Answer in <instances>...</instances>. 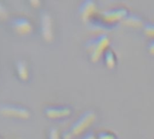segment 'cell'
I'll return each mask as SVG.
<instances>
[{
  "label": "cell",
  "instance_id": "cell-18",
  "mask_svg": "<svg viewBox=\"0 0 154 139\" xmlns=\"http://www.w3.org/2000/svg\"><path fill=\"white\" fill-rule=\"evenodd\" d=\"M30 4L32 5V6H34V7H36V6H39L40 5V2L39 1H36V0H32V1H30Z\"/></svg>",
  "mask_w": 154,
  "mask_h": 139
},
{
  "label": "cell",
  "instance_id": "cell-12",
  "mask_svg": "<svg viewBox=\"0 0 154 139\" xmlns=\"http://www.w3.org/2000/svg\"><path fill=\"white\" fill-rule=\"evenodd\" d=\"M143 32L145 34L151 36V37H154V24L147 23L143 27Z\"/></svg>",
  "mask_w": 154,
  "mask_h": 139
},
{
  "label": "cell",
  "instance_id": "cell-4",
  "mask_svg": "<svg viewBox=\"0 0 154 139\" xmlns=\"http://www.w3.org/2000/svg\"><path fill=\"white\" fill-rule=\"evenodd\" d=\"M40 22H41V34L43 38L46 42H51L53 40L54 34H53V27H52V18L50 15L47 12L43 11L41 13Z\"/></svg>",
  "mask_w": 154,
  "mask_h": 139
},
{
  "label": "cell",
  "instance_id": "cell-6",
  "mask_svg": "<svg viewBox=\"0 0 154 139\" xmlns=\"http://www.w3.org/2000/svg\"><path fill=\"white\" fill-rule=\"evenodd\" d=\"M72 110L65 106H49L45 108V114L47 117L52 119L62 118L70 116Z\"/></svg>",
  "mask_w": 154,
  "mask_h": 139
},
{
  "label": "cell",
  "instance_id": "cell-14",
  "mask_svg": "<svg viewBox=\"0 0 154 139\" xmlns=\"http://www.w3.org/2000/svg\"><path fill=\"white\" fill-rule=\"evenodd\" d=\"M48 139H60V135L55 127H52L49 130V135H48Z\"/></svg>",
  "mask_w": 154,
  "mask_h": 139
},
{
  "label": "cell",
  "instance_id": "cell-2",
  "mask_svg": "<svg viewBox=\"0 0 154 139\" xmlns=\"http://www.w3.org/2000/svg\"><path fill=\"white\" fill-rule=\"evenodd\" d=\"M110 43V39L106 34H101L90 40L86 43V50L93 61H97L103 52H104Z\"/></svg>",
  "mask_w": 154,
  "mask_h": 139
},
{
  "label": "cell",
  "instance_id": "cell-15",
  "mask_svg": "<svg viewBox=\"0 0 154 139\" xmlns=\"http://www.w3.org/2000/svg\"><path fill=\"white\" fill-rule=\"evenodd\" d=\"M8 9L2 3H0V19H5L8 17Z\"/></svg>",
  "mask_w": 154,
  "mask_h": 139
},
{
  "label": "cell",
  "instance_id": "cell-9",
  "mask_svg": "<svg viewBox=\"0 0 154 139\" xmlns=\"http://www.w3.org/2000/svg\"><path fill=\"white\" fill-rule=\"evenodd\" d=\"M16 70L18 78L23 81H26L29 78V71L27 63L24 60H18L16 62Z\"/></svg>",
  "mask_w": 154,
  "mask_h": 139
},
{
  "label": "cell",
  "instance_id": "cell-3",
  "mask_svg": "<svg viewBox=\"0 0 154 139\" xmlns=\"http://www.w3.org/2000/svg\"><path fill=\"white\" fill-rule=\"evenodd\" d=\"M0 114L8 117H14L19 119H27L31 116V113L28 108L24 106L14 103L0 104Z\"/></svg>",
  "mask_w": 154,
  "mask_h": 139
},
{
  "label": "cell",
  "instance_id": "cell-13",
  "mask_svg": "<svg viewBox=\"0 0 154 139\" xmlns=\"http://www.w3.org/2000/svg\"><path fill=\"white\" fill-rule=\"evenodd\" d=\"M115 135L111 132H101L97 135V139H115Z\"/></svg>",
  "mask_w": 154,
  "mask_h": 139
},
{
  "label": "cell",
  "instance_id": "cell-7",
  "mask_svg": "<svg viewBox=\"0 0 154 139\" xmlns=\"http://www.w3.org/2000/svg\"><path fill=\"white\" fill-rule=\"evenodd\" d=\"M127 15H128L127 9L119 7V8L107 9L103 11L102 13V17L103 18V20L107 22H116V21H122Z\"/></svg>",
  "mask_w": 154,
  "mask_h": 139
},
{
  "label": "cell",
  "instance_id": "cell-16",
  "mask_svg": "<svg viewBox=\"0 0 154 139\" xmlns=\"http://www.w3.org/2000/svg\"><path fill=\"white\" fill-rule=\"evenodd\" d=\"M82 139H97V137L95 136V135L93 132H89V133L85 134V135H84V137Z\"/></svg>",
  "mask_w": 154,
  "mask_h": 139
},
{
  "label": "cell",
  "instance_id": "cell-8",
  "mask_svg": "<svg viewBox=\"0 0 154 139\" xmlns=\"http://www.w3.org/2000/svg\"><path fill=\"white\" fill-rule=\"evenodd\" d=\"M79 12L81 14V16L84 20L89 19L91 16H94V14L96 12V5L94 2L91 1V0H86V1L83 2L80 6Z\"/></svg>",
  "mask_w": 154,
  "mask_h": 139
},
{
  "label": "cell",
  "instance_id": "cell-10",
  "mask_svg": "<svg viewBox=\"0 0 154 139\" xmlns=\"http://www.w3.org/2000/svg\"><path fill=\"white\" fill-rule=\"evenodd\" d=\"M122 24L126 26H129V27H134V28H137V27H140L143 24L142 22V19L140 17H139L138 16L136 15H127L122 20Z\"/></svg>",
  "mask_w": 154,
  "mask_h": 139
},
{
  "label": "cell",
  "instance_id": "cell-19",
  "mask_svg": "<svg viewBox=\"0 0 154 139\" xmlns=\"http://www.w3.org/2000/svg\"><path fill=\"white\" fill-rule=\"evenodd\" d=\"M0 139H1V138H0Z\"/></svg>",
  "mask_w": 154,
  "mask_h": 139
},
{
  "label": "cell",
  "instance_id": "cell-5",
  "mask_svg": "<svg viewBox=\"0 0 154 139\" xmlns=\"http://www.w3.org/2000/svg\"><path fill=\"white\" fill-rule=\"evenodd\" d=\"M12 27L20 35H26L33 31V25L29 19L18 16L12 20Z\"/></svg>",
  "mask_w": 154,
  "mask_h": 139
},
{
  "label": "cell",
  "instance_id": "cell-11",
  "mask_svg": "<svg viewBox=\"0 0 154 139\" xmlns=\"http://www.w3.org/2000/svg\"><path fill=\"white\" fill-rule=\"evenodd\" d=\"M104 60H105V63L109 69H112L115 66V56L112 50L107 49L104 52Z\"/></svg>",
  "mask_w": 154,
  "mask_h": 139
},
{
  "label": "cell",
  "instance_id": "cell-1",
  "mask_svg": "<svg viewBox=\"0 0 154 139\" xmlns=\"http://www.w3.org/2000/svg\"><path fill=\"white\" fill-rule=\"evenodd\" d=\"M96 114L93 110H88L83 113L74 124L70 127V129L63 134L64 139H72L73 136H76L83 133L87 127H89L93 122L95 120Z\"/></svg>",
  "mask_w": 154,
  "mask_h": 139
},
{
  "label": "cell",
  "instance_id": "cell-17",
  "mask_svg": "<svg viewBox=\"0 0 154 139\" xmlns=\"http://www.w3.org/2000/svg\"><path fill=\"white\" fill-rule=\"evenodd\" d=\"M148 50L151 54H154V40L149 43V44L148 46Z\"/></svg>",
  "mask_w": 154,
  "mask_h": 139
}]
</instances>
